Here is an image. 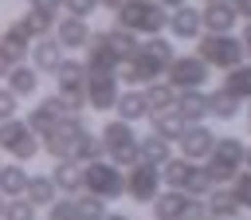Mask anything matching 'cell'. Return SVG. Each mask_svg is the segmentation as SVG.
<instances>
[{
  "instance_id": "47",
  "label": "cell",
  "mask_w": 251,
  "mask_h": 220,
  "mask_svg": "<svg viewBox=\"0 0 251 220\" xmlns=\"http://www.w3.org/2000/svg\"><path fill=\"white\" fill-rule=\"evenodd\" d=\"M243 169H251V145H247V153H243Z\"/></svg>"
},
{
  "instance_id": "6",
  "label": "cell",
  "mask_w": 251,
  "mask_h": 220,
  "mask_svg": "<svg viewBox=\"0 0 251 220\" xmlns=\"http://www.w3.org/2000/svg\"><path fill=\"white\" fill-rule=\"evenodd\" d=\"M43 149V138L31 130V122L27 118H8V122H0V153H8V157H16V161H35V153Z\"/></svg>"
},
{
  "instance_id": "49",
  "label": "cell",
  "mask_w": 251,
  "mask_h": 220,
  "mask_svg": "<svg viewBox=\"0 0 251 220\" xmlns=\"http://www.w3.org/2000/svg\"><path fill=\"white\" fill-rule=\"evenodd\" d=\"M247 106H251V102H247ZM247 126H251V110H247Z\"/></svg>"
},
{
  "instance_id": "39",
  "label": "cell",
  "mask_w": 251,
  "mask_h": 220,
  "mask_svg": "<svg viewBox=\"0 0 251 220\" xmlns=\"http://www.w3.org/2000/svg\"><path fill=\"white\" fill-rule=\"evenodd\" d=\"M35 212H39V204H31L27 196H8V212L4 216H12V220H35Z\"/></svg>"
},
{
  "instance_id": "11",
  "label": "cell",
  "mask_w": 251,
  "mask_h": 220,
  "mask_svg": "<svg viewBox=\"0 0 251 220\" xmlns=\"http://www.w3.org/2000/svg\"><path fill=\"white\" fill-rule=\"evenodd\" d=\"M165 189L161 181V165H149V161H133L126 169V196L137 200V204H153V196Z\"/></svg>"
},
{
  "instance_id": "44",
  "label": "cell",
  "mask_w": 251,
  "mask_h": 220,
  "mask_svg": "<svg viewBox=\"0 0 251 220\" xmlns=\"http://www.w3.org/2000/svg\"><path fill=\"white\" fill-rule=\"evenodd\" d=\"M239 39H243V47H247V59H251V20L243 24V35H239Z\"/></svg>"
},
{
  "instance_id": "50",
  "label": "cell",
  "mask_w": 251,
  "mask_h": 220,
  "mask_svg": "<svg viewBox=\"0 0 251 220\" xmlns=\"http://www.w3.org/2000/svg\"><path fill=\"white\" fill-rule=\"evenodd\" d=\"M0 165H4V161H0Z\"/></svg>"
},
{
  "instance_id": "38",
  "label": "cell",
  "mask_w": 251,
  "mask_h": 220,
  "mask_svg": "<svg viewBox=\"0 0 251 220\" xmlns=\"http://www.w3.org/2000/svg\"><path fill=\"white\" fill-rule=\"evenodd\" d=\"M212 189H216V181H212L208 165L200 161V165H196V173H192V181H188V192H192V196H208Z\"/></svg>"
},
{
  "instance_id": "18",
  "label": "cell",
  "mask_w": 251,
  "mask_h": 220,
  "mask_svg": "<svg viewBox=\"0 0 251 220\" xmlns=\"http://www.w3.org/2000/svg\"><path fill=\"white\" fill-rule=\"evenodd\" d=\"M55 35H59V43L67 47V51H86V43H90V24L82 20V16H63V20H55Z\"/></svg>"
},
{
  "instance_id": "28",
  "label": "cell",
  "mask_w": 251,
  "mask_h": 220,
  "mask_svg": "<svg viewBox=\"0 0 251 220\" xmlns=\"http://www.w3.org/2000/svg\"><path fill=\"white\" fill-rule=\"evenodd\" d=\"M220 86H224L227 94H235V98L247 106V102H251V59H243V63H239V67H231V71H224Z\"/></svg>"
},
{
  "instance_id": "20",
  "label": "cell",
  "mask_w": 251,
  "mask_h": 220,
  "mask_svg": "<svg viewBox=\"0 0 251 220\" xmlns=\"http://www.w3.org/2000/svg\"><path fill=\"white\" fill-rule=\"evenodd\" d=\"M67 59V47L59 43V35L51 31V35H39L35 43H31V63L39 67V71H47V75H55V67Z\"/></svg>"
},
{
  "instance_id": "2",
  "label": "cell",
  "mask_w": 251,
  "mask_h": 220,
  "mask_svg": "<svg viewBox=\"0 0 251 220\" xmlns=\"http://www.w3.org/2000/svg\"><path fill=\"white\" fill-rule=\"evenodd\" d=\"M196 51L208 59L212 71H231V67H239V63L247 59L243 39L231 35V31H204V35L196 39Z\"/></svg>"
},
{
  "instance_id": "30",
  "label": "cell",
  "mask_w": 251,
  "mask_h": 220,
  "mask_svg": "<svg viewBox=\"0 0 251 220\" xmlns=\"http://www.w3.org/2000/svg\"><path fill=\"white\" fill-rule=\"evenodd\" d=\"M204 204H208V216H224V220L243 216V204H239V200H235V192H231V189H224V185H216V189L204 196Z\"/></svg>"
},
{
  "instance_id": "12",
  "label": "cell",
  "mask_w": 251,
  "mask_h": 220,
  "mask_svg": "<svg viewBox=\"0 0 251 220\" xmlns=\"http://www.w3.org/2000/svg\"><path fill=\"white\" fill-rule=\"evenodd\" d=\"M165 79H169L176 90H188V86H204V82L212 79V67H208V59H204L200 51H192V55H180V51H176V59L169 63Z\"/></svg>"
},
{
  "instance_id": "17",
  "label": "cell",
  "mask_w": 251,
  "mask_h": 220,
  "mask_svg": "<svg viewBox=\"0 0 251 220\" xmlns=\"http://www.w3.org/2000/svg\"><path fill=\"white\" fill-rule=\"evenodd\" d=\"M86 67L90 71H118L122 67V55L114 51V43H110V35L106 31H94L90 35V43H86Z\"/></svg>"
},
{
  "instance_id": "14",
  "label": "cell",
  "mask_w": 251,
  "mask_h": 220,
  "mask_svg": "<svg viewBox=\"0 0 251 220\" xmlns=\"http://www.w3.org/2000/svg\"><path fill=\"white\" fill-rule=\"evenodd\" d=\"M67 114H78V110H71V102H67V98H63L59 90H55V94H47V98H39V102L31 106L27 122H31V130H35V134L43 138V134H47L51 126H59V122H63Z\"/></svg>"
},
{
  "instance_id": "9",
  "label": "cell",
  "mask_w": 251,
  "mask_h": 220,
  "mask_svg": "<svg viewBox=\"0 0 251 220\" xmlns=\"http://www.w3.org/2000/svg\"><path fill=\"white\" fill-rule=\"evenodd\" d=\"M86 189L106 200H122L126 196V169L110 157H94V161H86Z\"/></svg>"
},
{
  "instance_id": "1",
  "label": "cell",
  "mask_w": 251,
  "mask_h": 220,
  "mask_svg": "<svg viewBox=\"0 0 251 220\" xmlns=\"http://www.w3.org/2000/svg\"><path fill=\"white\" fill-rule=\"evenodd\" d=\"M173 59H176L173 39H165L161 31H157V35H145L141 47H137L129 59H122L118 79H122L126 86H145V82H153V79H165V71H169Z\"/></svg>"
},
{
  "instance_id": "45",
  "label": "cell",
  "mask_w": 251,
  "mask_h": 220,
  "mask_svg": "<svg viewBox=\"0 0 251 220\" xmlns=\"http://www.w3.org/2000/svg\"><path fill=\"white\" fill-rule=\"evenodd\" d=\"M8 71H12V63H8V59H4V51H0V79H4Z\"/></svg>"
},
{
  "instance_id": "8",
  "label": "cell",
  "mask_w": 251,
  "mask_h": 220,
  "mask_svg": "<svg viewBox=\"0 0 251 220\" xmlns=\"http://www.w3.org/2000/svg\"><path fill=\"white\" fill-rule=\"evenodd\" d=\"M243 153H247V145L239 141V138H231V134H224V138H216V149L208 153V173H212V181L216 185H231V177L243 169Z\"/></svg>"
},
{
  "instance_id": "34",
  "label": "cell",
  "mask_w": 251,
  "mask_h": 220,
  "mask_svg": "<svg viewBox=\"0 0 251 220\" xmlns=\"http://www.w3.org/2000/svg\"><path fill=\"white\" fill-rule=\"evenodd\" d=\"M239 106H243V102H239L235 94H227L224 86H220V90H208V118H220V122H231V118L239 114Z\"/></svg>"
},
{
  "instance_id": "32",
  "label": "cell",
  "mask_w": 251,
  "mask_h": 220,
  "mask_svg": "<svg viewBox=\"0 0 251 220\" xmlns=\"http://www.w3.org/2000/svg\"><path fill=\"white\" fill-rule=\"evenodd\" d=\"M173 157V141L161 138V134H149L137 141V161H149V165H165Z\"/></svg>"
},
{
  "instance_id": "31",
  "label": "cell",
  "mask_w": 251,
  "mask_h": 220,
  "mask_svg": "<svg viewBox=\"0 0 251 220\" xmlns=\"http://www.w3.org/2000/svg\"><path fill=\"white\" fill-rule=\"evenodd\" d=\"M149 126H153V134H161V138H169V141H176L180 134H184V114L173 106V110H153L149 114Z\"/></svg>"
},
{
  "instance_id": "3",
  "label": "cell",
  "mask_w": 251,
  "mask_h": 220,
  "mask_svg": "<svg viewBox=\"0 0 251 220\" xmlns=\"http://www.w3.org/2000/svg\"><path fill=\"white\" fill-rule=\"evenodd\" d=\"M118 24L137 35H157L169 28V8L161 0H126L118 8Z\"/></svg>"
},
{
  "instance_id": "4",
  "label": "cell",
  "mask_w": 251,
  "mask_h": 220,
  "mask_svg": "<svg viewBox=\"0 0 251 220\" xmlns=\"http://www.w3.org/2000/svg\"><path fill=\"white\" fill-rule=\"evenodd\" d=\"M149 212L157 220H196V216H208V204H204V196H192L188 189H169L165 185L153 196Z\"/></svg>"
},
{
  "instance_id": "42",
  "label": "cell",
  "mask_w": 251,
  "mask_h": 220,
  "mask_svg": "<svg viewBox=\"0 0 251 220\" xmlns=\"http://www.w3.org/2000/svg\"><path fill=\"white\" fill-rule=\"evenodd\" d=\"M27 8H43V12H63V0H24Z\"/></svg>"
},
{
  "instance_id": "33",
  "label": "cell",
  "mask_w": 251,
  "mask_h": 220,
  "mask_svg": "<svg viewBox=\"0 0 251 220\" xmlns=\"http://www.w3.org/2000/svg\"><path fill=\"white\" fill-rule=\"evenodd\" d=\"M176 86L169 82V79H153V82H145V98H149V110H173L176 106Z\"/></svg>"
},
{
  "instance_id": "46",
  "label": "cell",
  "mask_w": 251,
  "mask_h": 220,
  "mask_svg": "<svg viewBox=\"0 0 251 220\" xmlns=\"http://www.w3.org/2000/svg\"><path fill=\"white\" fill-rule=\"evenodd\" d=\"M4 212H8V196L0 192V220H4Z\"/></svg>"
},
{
  "instance_id": "25",
  "label": "cell",
  "mask_w": 251,
  "mask_h": 220,
  "mask_svg": "<svg viewBox=\"0 0 251 220\" xmlns=\"http://www.w3.org/2000/svg\"><path fill=\"white\" fill-rule=\"evenodd\" d=\"M27 181H31L27 161L8 157V161L0 165V192H4V196H24V192H27Z\"/></svg>"
},
{
  "instance_id": "15",
  "label": "cell",
  "mask_w": 251,
  "mask_h": 220,
  "mask_svg": "<svg viewBox=\"0 0 251 220\" xmlns=\"http://www.w3.org/2000/svg\"><path fill=\"white\" fill-rule=\"evenodd\" d=\"M169 35H173L176 43H196V39L204 35V16H200V8H192V4L169 8Z\"/></svg>"
},
{
  "instance_id": "16",
  "label": "cell",
  "mask_w": 251,
  "mask_h": 220,
  "mask_svg": "<svg viewBox=\"0 0 251 220\" xmlns=\"http://www.w3.org/2000/svg\"><path fill=\"white\" fill-rule=\"evenodd\" d=\"M216 130L212 126H204V122H188L184 126V134L176 138V145H180V153L184 157H192V161H208V153L216 149Z\"/></svg>"
},
{
  "instance_id": "40",
  "label": "cell",
  "mask_w": 251,
  "mask_h": 220,
  "mask_svg": "<svg viewBox=\"0 0 251 220\" xmlns=\"http://www.w3.org/2000/svg\"><path fill=\"white\" fill-rule=\"evenodd\" d=\"M16 114H20V94L12 86H0V122H8Z\"/></svg>"
},
{
  "instance_id": "37",
  "label": "cell",
  "mask_w": 251,
  "mask_h": 220,
  "mask_svg": "<svg viewBox=\"0 0 251 220\" xmlns=\"http://www.w3.org/2000/svg\"><path fill=\"white\" fill-rule=\"evenodd\" d=\"M231 192H235V200L243 204V212H251V169H239L235 177H231V185H227Z\"/></svg>"
},
{
  "instance_id": "41",
  "label": "cell",
  "mask_w": 251,
  "mask_h": 220,
  "mask_svg": "<svg viewBox=\"0 0 251 220\" xmlns=\"http://www.w3.org/2000/svg\"><path fill=\"white\" fill-rule=\"evenodd\" d=\"M98 8H102V0H63V12L82 16V20H86V16H94Z\"/></svg>"
},
{
  "instance_id": "5",
  "label": "cell",
  "mask_w": 251,
  "mask_h": 220,
  "mask_svg": "<svg viewBox=\"0 0 251 220\" xmlns=\"http://www.w3.org/2000/svg\"><path fill=\"white\" fill-rule=\"evenodd\" d=\"M86 122H82V110L78 114H67L59 126H51L47 134H43V153H51L55 161H63V157H78V145H82V138H86Z\"/></svg>"
},
{
  "instance_id": "23",
  "label": "cell",
  "mask_w": 251,
  "mask_h": 220,
  "mask_svg": "<svg viewBox=\"0 0 251 220\" xmlns=\"http://www.w3.org/2000/svg\"><path fill=\"white\" fill-rule=\"evenodd\" d=\"M39 75H43V71H39V67L27 59V63H16V67L4 75V86H12L20 98H31V94L39 90Z\"/></svg>"
},
{
  "instance_id": "21",
  "label": "cell",
  "mask_w": 251,
  "mask_h": 220,
  "mask_svg": "<svg viewBox=\"0 0 251 220\" xmlns=\"http://www.w3.org/2000/svg\"><path fill=\"white\" fill-rule=\"evenodd\" d=\"M51 181L59 185V192H82L86 189V165L82 161H71V157H63V161H55L51 165Z\"/></svg>"
},
{
  "instance_id": "10",
  "label": "cell",
  "mask_w": 251,
  "mask_h": 220,
  "mask_svg": "<svg viewBox=\"0 0 251 220\" xmlns=\"http://www.w3.org/2000/svg\"><path fill=\"white\" fill-rule=\"evenodd\" d=\"M86 75H90L86 59H71L67 55L55 67V90L71 102V110H86Z\"/></svg>"
},
{
  "instance_id": "26",
  "label": "cell",
  "mask_w": 251,
  "mask_h": 220,
  "mask_svg": "<svg viewBox=\"0 0 251 220\" xmlns=\"http://www.w3.org/2000/svg\"><path fill=\"white\" fill-rule=\"evenodd\" d=\"M196 165H200V161H192V157H184V153H173V157L161 165V181H165L169 189H188Z\"/></svg>"
},
{
  "instance_id": "35",
  "label": "cell",
  "mask_w": 251,
  "mask_h": 220,
  "mask_svg": "<svg viewBox=\"0 0 251 220\" xmlns=\"http://www.w3.org/2000/svg\"><path fill=\"white\" fill-rule=\"evenodd\" d=\"M31 204H39V208H47L55 196H59V185L51 181V173L43 177V173H31V181H27V192H24Z\"/></svg>"
},
{
  "instance_id": "48",
  "label": "cell",
  "mask_w": 251,
  "mask_h": 220,
  "mask_svg": "<svg viewBox=\"0 0 251 220\" xmlns=\"http://www.w3.org/2000/svg\"><path fill=\"white\" fill-rule=\"evenodd\" d=\"M165 8H176V4H188V0H161Z\"/></svg>"
},
{
  "instance_id": "29",
  "label": "cell",
  "mask_w": 251,
  "mask_h": 220,
  "mask_svg": "<svg viewBox=\"0 0 251 220\" xmlns=\"http://www.w3.org/2000/svg\"><path fill=\"white\" fill-rule=\"evenodd\" d=\"M24 35H31V39H39V35H51L55 31V12H43V8H27L20 20H12Z\"/></svg>"
},
{
  "instance_id": "36",
  "label": "cell",
  "mask_w": 251,
  "mask_h": 220,
  "mask_svg": "<svg viewBox=\"0 0 251 220\" xmlns=\"http://www.w3.org/2000/svg\"><path fill=\"white\" fill-rule=\"evenodd\" d=\"M106 35H110V43H114V51L122 55V59H129L137 47H141V39H137V31H129V28H122L118 20H114V28H106Z\"/></svg>"
},
{
  "instance_id": "19",
  "label": "cell",
  "mask_w": 251,
  "mask_h": 220,
  "mask_svg": "<svg viewBox=\"0 0 251 220\" xmlns=\"http://www.w3.org/2000/svg\"><path fill=\"white\" fill-rule=\"evenodd\" d=\"M200 16H204V31H231L239 24V12L231 0H204Z\"/></svg>"
},
{
  "instance_id": "27",
  "label": "cell",
  "mask_w": 251,
  "mask_h": 220,
  "mask_svg": "<svg viewBox=\"0 0 251 220\" xmlns=\"http://www.w3.org/2000/svg\"><path fill=\"white\" fill-rule=\"evenodd\" d=\"M176 110L184 114V122H208V90L204 86H188L176 94Z\"/></svg>"
},
{
  "instance_id": "43",
  "label": "cell",
  "mask_w": 251,
  "mask_h": 220,
  "mask_svg": "<svg viewBox=\"0 0 251 220\" xmlns=\"http://www.w3.org/2000/svg\"><path fill=\"white\" fill-rule=\"evenodd\" d=\"M235 4V12H239V20H251V0H231Z\"/></svg>"
},
{
  "instance_id": "13",
  "label": "cell",
  "mask_w": 251,
  "mask_h": 220,
  "mask_svg": "<svg viewBox=\"0 0 251 220\" xmlns=\"http://www.w3.org/2000/svg\"><path fill=\"white\" fill-rule=\"evenodd\" d=\"M118 94H122L118 71H90V75H86V106H90L94 114L114 110V106H118Z\"/></svg>"
},
{
  "instance_id": "22",
  "label": "cell",
  "mask_w": 251,
  "mask_h": 220,
  "mask_svg": "<svg viewBox=\"0 0 251 220\" xmlns=\"http://www.w3.org/2000/svg\"><path fill=\"white\" fill-rule=\"evenodd\" d=\"M31 43H35V39H31V35H24L16 24H8V28L0 31V51H4V59H8L12 67L31 59Z\"/></svg>"
},
{
  "instance_id": "24",
  "label": "cell",
  "mask_w": 251,
  "mask_h": 220,
  "mask_svg": "<svg viewBox=\"0 0 251 220\" xmlns=\"http://www.w3.org/2000/svg\"><path fill=\"white\" fill-rule=\"evenodd\" d=\"M114 114H118V118H126V122H141V118H149L153 110H149L145 86H129V90H122V94H118V106H114Z\"/></svg>"
},
{
  "instance_id": "7",
  "label": "cell",
  "mask_w": 251,
  "mask_h": 220,
  "mask_svg": "<svg viewBox=\"0 0 251 220\" xmlns=\"http://www.w3.org/2000/svg\"><path fill=\"white\" fill-rule=\"evenodd\" d=\"M98 134H102V141H106V157H110V161H118L122 169H129V165L137 161V141H141V138H137L133 122H126V118L114 114Z\"/></svg>"
}]
</instances>
